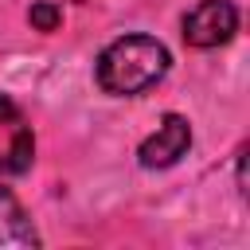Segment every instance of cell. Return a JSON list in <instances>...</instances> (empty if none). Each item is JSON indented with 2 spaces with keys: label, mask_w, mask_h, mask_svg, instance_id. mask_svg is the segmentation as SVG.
I'll list each match as a JSON object with an SVG mask.
<instances>
[{
  "label": "cell",
  "mask_w": 250,
  "mask_h": 250,
  "mask_svg": "<svg viewBox=\"0 0 250 250\" xmlns=\"http://www.w3.org/2000/svg\"><path fill=\"white\" fill-rule=\"evenodd\" d=\"M35 160V133L23 109L0 94V176H23Z\"/></svg>",
  "instance_id": "cell-2"
},
{
  "label": "cell",
  "mask_w": 250,
  "mask_h": 250,
  "mask_svg": "<svg viewBox=\"0 0 250 250\" xmlns=\"http://www.w3.org/2000/svg\"><path fill=\"white\" fill-rule=\"evenodd\" d=\"M234 31H238V12L230 0H199L184 16V43L199 47V51L230 43Z\"/></svg>",
  "instance_id": "cell-3"
},
{
  "label": "cell",
  "mask_w": 250,
  "mask_h": 250,
  "mask_svg": "<svg viewBox=\"0 0 250 250\" xmlns=\"http://www.w3.org/2000/svg\"><path fill=\"white\" fill-rule=\"evenodd\" d=\"M27 20H31V27H35V31H55V27L62 23V8H59V4H51V0H39V4H31Z\"/></svg>",
  "instance_id": "cell-6"
},
{
  "label": "cell",
  "mask_w": 250,
  "mask_h": 250,
  "mask_svg": "<svg viewBox=\"0 0 250 250\" xmlns=\"http://www.w3.org/2000/svg\"><path fill=\"white\" fill-rule=\"evenodd\" d=\"M188 148H191V125H188V117L164 113L160 125H156V133L141 141L137 160H141V168H172Z\"/></svg>",
  "instance_id": "cell-4"
},
{
  "label": "cell",
  "mask_w": 250,
  "mask_h": 250,
  "mask_svg": "<svg viewBox=\"0 0 250 250\" xmlns=\"http://www.w3.org/2000/svg\"><path fill=\"white\" fill-rule=\"evenodd\" d=\"M23 246H39V234L23 215L20 199L0 184V250H23Z\"/></svg>",
  "instance_id": "cell-5"
},
{
  "label": "cell",
  "mask_w": 250,
  "mask_h": 250,
  "mask_svg": "<svg viewBox=\"0 0 250 250\" xmlns=\"http://www.w3.org/2000/svg\"><path fill=\"white\" fill-rule=\"evenodd\" d=\"M172 66V55L160 39L152 35H121L113 39L102 55H98V86L105 94H117V98H133V94H145L148 86H156Z\"/></svg>",
  "instance_id": "cell-1"
}]
</instances>
